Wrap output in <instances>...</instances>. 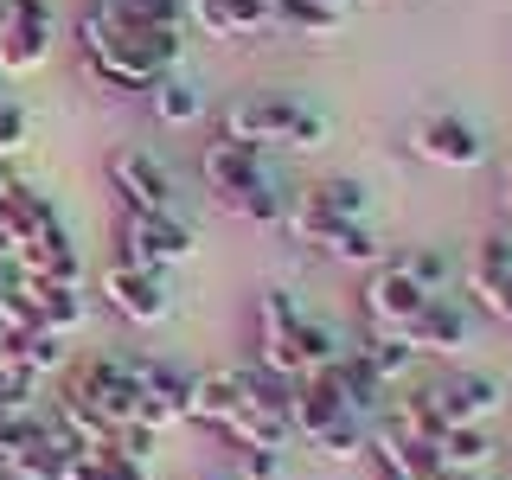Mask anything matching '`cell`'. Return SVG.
<instances>
[{"instance_id":"6da1fadb","label":"cell","mask_w":512,"mask_h":480,"mask_svg":"<svg viewBox=\"0 0 512 480\" xmlns=\"http://www.w3.org/2000/svg\"><path fill=\"white\" fill-rule=\"evenodd\" d=\"M77 52H84L90 77L109 90H141L148 96L154 77L180 71V52H186V32H122L109 20L103 0H90L77 13Z\"/></svg>"},{"instance_id":"7a4b0ae2","label":"cell","mask_w":512,"mask_h":480,"mask_svg":"<svg viewBox=\"0 0 512 480\" xmlns=\"http://www.w3.org/2000/svg\"><path fill=\"white\" fill-rule=\"evenodd\" d=\"M256 346H263V365L256 372L282 378V384H301V378H320L340 365V333L327 320H314L301 308V295L288 288H263L256 295Z\"/></svg>"},{"instance_id":"3957f363","label":"cell","mask_w":512,"mask_h":480,"mask_svg":"<svg viewBox=\"0 0 512 480\" xmlns=\"http://www.w3.org/2000/svg\"><path fill=\"white\" fill-rule=\"evenodd\" d=\"M218 135L231 141H250V148H295V154H314L327 148V116L301 96H244V103L224 109V128Z\"/></svg>"},{"instance_id":"277c9868","label":"cell","mask_w":512,"mask_h":480,"mask_svg":"<svg viewBox=\"0 0 512 480\" xmlns=\"http://www.w3.org/2000/svg\"><path fill=\"white\" fill-rule=\"evenodd\" d=\"M288 231L301 237L308 250H320L327 263H346V269H378V263H391V250H384V237L372 231L365 218H340V212H327V205L314 199V186L308 192H288Z\"/></svg>"},{"instance_id":"5b68a950","label":"cell","mask_w":512,"mask_h":480,"mask_svg":"<svg viewBox=\"0 0 512 480\" xmlns=\"http://www.w3.org/2000/svg\"><path fill=\"white\" fill-rule=\"evenodd\" d=\"M288 423H295V436L308 448H320L327 461H359L365 448H372V423H359V416L333 397L327 378L288 384Z\"/></svg>"},{"instance_id":"8992f818","label":"cell","mask_w":512,"mask_h":480,"mask_svg":"<svg viewBox=\"0 0 512 480\" xmlns=\"http://www.w3.org/2000/svg\"><path fill=\"white\" fill-rule=\"evenodd\" d=\"M64 372H71V384H64V397H71V404H84L90 416H103L109 429H128V423H135L141 391H135V372H128V359L90 352V359H71Z\"/></svg>"},{"instance_id":"52a82bcc","label":"cell","mask_w":512,"mask_h":480,"mask_svg":"<svg viewBox=\"0 0 512 480\" xmlns=\"http://www.w3.org/2000/svg\"><path fill=\"white\" fill-rule=\"evenodd\" d=\"M199 237H192L186 218H160V212H122V256L116 263H135V269H154L167 276L173 263H192Z\"/></svg>"},{"instance_id":"ba28073f","label":"cell","mask_w":512,"mask_h":480,"mask_svg":"<svg viewBox=\"0 0 512 480\" xmlns=\"http://www.w3.org/2000/svg\"><path fill=\"white\" fill-rule=\"evenodd\" d=\"M109 186H116L122 212H160V218H180V199H173V173L160 167L154 154H141V148H116V154H109Z\"/></svg>"},{"instance_id":"9c48e42d","label":"cell","mask_w":512,"mask_h":480,"mask_svg":"<svg viewBox=\"0 0 512 480\" xmlns=\"http://www.w3.org/2000/svg\"><path fill=\"white\" fill-rule=\"evenodd\" d=\"M359 301H365V320H372V333H404L416 314H423V301H429V288H416L404 276V263H378V269H365V288H359Z\"/></svg>"},{"instance_id":"30bf717a","label":"cell","mask_w":512,"mask_h":480,"mask_svg":"<svg viewBox=\"0 0 512 480\" xmlns=\"http://www.w3.org/2000/svg\"><path fill=\"white\" fill-rule=\"evenodd\" d=\"M58 39V20L45 0H7V13H0V71H32V64H45Z\"/></svg>"},{"instance_id":"8fae6325","label":"cell","mask_w":512,"mask_h":480,"mask_svg":"<svg viewBox=\"0 0 512 480\" xmlns=\"http://www.w3.org/2000/svg\"><path fill=\"white\" fill-rule=\"evenodd\" d=\"M410 154L429 160V167L468 173V167H480V160H487V141H480V128L461 122V116H423V122L410 128Z\"/></svg>"},{"instance_id":"7c38bea8","label":"cell","mask_w":512,"mask_h":480,"mask_svg":"<svg viewBox=\"0 0 512 480\" xmlns=\"http://www.w3.org/2000/svg\"><path fill=\"white\" fill-rule=\"evenodd\" d=\"M199 180L212 186L218 199H231V192H244V186L282 180V173L269 167V154H263V148H250V141H231V135H218V141H205V148H199Z\"/></svg>"},{"instance_id":"4fadbf2b","label":"cell","mask_w":512,"mask_h":480,"mask_svg":"<svg viewBox=\"0 0 512 480\" xmlns=\"http://www.w3.org/2000/svg\"><path fill=\"white\" fill-rule=\"evenodd\" d=\"M103 295H109V308H116L122 320H135V327H160V320L173 314L167 276L135 269V263H109V269H103Z\"/></svg>"},{"instance_id":"5bb4252c","label":"cell","mask_w":512,"mask_h":480,"mask_svg":"<svg viewBox=\"0 0 512 480\" xmlns=\"http://www.w3.org/2000/svg\"><path fill=\"white\" fill-rule=\"evenodd\" d=\"M429 391H436V410H442V423H448V429H487L493 416H500V404H506L500 378H487V372L436 378Z\"/></svg>"},{"instance_id":"9a60e30c","label":"cell","mask_w":512,"mask_h":480,"mask_svg":"<svg viewBox=\"0 0 512 480\" xmlns=\"http://www.w3.org/2000/svg\"><path fill=\"white\" fill-rule=\"evenodd\" d=\"M404 340H410L416 359H423V352H436V359H442V352H468L474 346V314L461 308L455 295H429L423 314L404 327Z\"/></svg>"},{"instance_id":"2e32d148","label":"cell","mask_w":512,"mask_h":480,"mask_svg":"<svg viewBox=\"0 0 512 480\" xmlns=\"http://www.w3.org/2000/svg\"><path fill=\"white\" fill-rule=\"evenodd\" d=\"M468 295L512 327V237H480L468 256Z\"/></svg>"},{"instance_id":"e0dca14e","label":"cell","mask_w":512,"mask_h":480,"mask_svg":"<svg viewBox=\"0 0 512 480\" xmlns=\"http://www.w3.org/2000/svg\"><path fill=\"white\" fill-rule=\"evenodd\" d=\"M320 378L333 384V397H340L359 423H372V429L384 423V410H391V384H384L372 365L359 359V352H340V365H333V372H320Z\"/></svg>"},{"instance_id":"ac0fdd59","label":"cell","mask_w":512,"mask_h":480,"mask_svg":"<svg viewBox=\"0 0 512 480\" xmlns=\"http://www.w3.org/2000/svg\"><path fill=\"white\" fill-rule=\"evenodd\" d=\"M186 20L212 39H263L269 26V0H186Z\"/></svg>"},{"instance_id":"d6986e66","label":"cell","mask_w":512,"mask_h":480,"mask_svg":"<svg viewBox=\"0 0 512 480\" xmlns=\"http://www.w3.org/2000/svg\"><path fill=\"white\" fill-rule=\"evenodd\" d=\"M0 218H7V231H13V244H39V237L45 231H58V205L52 199H45V192L39 186H32V180H7V192H0Z\"/></svg>"},{"instance_id":"ffe728a7","label":"cell","mask_w":512,"mask_h":480,"mask_svg":"<svg viewBox=\"0 0 512 480\" xmlns=\"http://www.w3.org/2000/svg\"><path fill=\"white\" fill-rule=\"evenodd\" d=\"M20 269H26V282H64V288H84V250L71 244V231H45L39 244H26L20 250Z\"/></svg>"},{"instance_id":"44dd1931","label":"cell","mask_w":512,"mask_h":480,"mask_svg":"<svg viewBox=\"0 0 512 480\" xmlns=\"http://www.w3.org/2000/svg\"><path fill=\"white\" fill-rule=\"evenodd\" d=\"M244 397H250V372H237V365H224V372H199V378H192V423L224 429L237 410H244Z\"/></svg>"},{"instance_id":"7402d4cb","label":"cell","mask_w":512,"mask_h":480,"mask_svg":"<svg viewBox=\"0 0 512 480\" xmlns=\"http://www.w3.org/2000/svg\"><path fill=\"white\" fill-rule=\"evenodd\" d=\"M384 429L391 436H404V442H423V448H436L442 442V410H436V391L429 384H410V391H397L391 397V416H384Z\"/></svg>"},{"instance_id":"603a6c76","label":"cell","mask_w":512,"mask_h":480,"mask_svg":"<svg viewBox=\"0 0 512 480\" xmlns=\"http://www.w3.org/2000/svg\"><path fill=\"white\" fill-rule=\"evenodd\" d=\"M32 295V314H39V333H58L71 340L84 327V288H64V282H26Z\"/></svg>"},{"instance_id":"cb8c5ba5","label":"cell","mask_w":512,"mask_h":480,"mask_svg":"<svg viewBox=\"0 0 512 480\" xmlns=\"http://www.w3.org/2000/svg\"><path fill=\"white\" fill-rule=\"evenodd\" d=\"M372 455L384 461V474H391V480H442V461H436V448L391 436L384 423L372 429Z\"/></svg>"},{"instance_id":"d4e9b609","label":"cell","mask_w":512,"mask_h":480,"mask_svg":"<svg viewBox=\"0 0 512 480\" xmlns=\"http://www.w3.org/2000/svg\"><path fill=\"white\" fill-rule=\"evenodd\" d=\"M148 109H154V122L186 128V122H199L205 96H199V84H192L186 71H167V77H154V84H148Z\"/></svg>"},{"instance_id":"484cf974","label":"cell","mask_w":512,"mask_h":480,"mask_svg":"<svg viewBox=\"0 0 512 480\" xmlns=\"http://www.w3.org/2000/svg\"><path fill=\"white\" fill-rule=\"evenodd\" d=\"M122 32H186V0H103Z\"/></svg>"},{"instance_id":"4316f807","label":"cell","mask_w":512,"mask_h":480,"mask_svg":"<svg viewBox=\"0 0 512 480\" xmlns=\"http://www.w3.org/2000/svg\"><path fill=\"white\" fill-rule=\"evenodd\" d=\"M231 218H244L256 224V231H276V224L288 218V186L282 180H263V186H244V192H231V199H218Z\"/></svg>"},{"instance_id":"83f0119b","label":"cell","mask_w":512,"mask_h":480,"mask_svg":"<svg viewBox=\"0 0 512 480\" xmlns=\"http://www.w3.org/2000/svg\"><path fill=\"white\" fill-rule=\"evenodd\" d=\"M269 26L295 32V39H333V32H340V13L320 7V0H269Z\"/></svg>"},{"instance_id":"f1b7e54d","label":"cell","mask_w":512,"mask_h":480,"mask_svg":"<svg viewBox=\"0 0 512 480\" xmlns=\"http://www.w3.org/2000/svg\"><path fill=\"white\" fill-rule=\"evenodd\" d=\"M436 461H442V474H480L493 461V436L487 429H442Z\"/></svg>"},{"instance_id":"f546056e","label":"cell","mask_w":512,"mask_h":480,"mask_svg":"<svg viewBox=\"0 0 512 480\" xmlns=\"http://www.w3.org/2000/svg\"><path fill=\"white\" fill-rule=\"evenodd\" d=\"M64 480H148V468L128 461L122 448H77L71 468H64Z\"/></svg>"},{"instance_id":"4dcf8cb0","label":"cell","mask_w":512,"mask_h":480,"mask_svg":"<svg viewBox=\"0 0 512 480\" xmlns=\"http://www.w3.org/2000/svg\"><path fill=\"white\" fill-rule=\"evenodd\" d=\"M365 365L384 378V384H404V372L416 365V352H410V340L404 333H365V346H352Z\"/></svg>"},{"instance_id":"1f68e13d","label":"cell","mask_w":512,"mask_h":480,"mask_svg":"<svg viewBox=\"0 0 512 480\" xmlns=\"http://www.w3.org/2000/svg\"><path fill=\"white\" fill-rule=\"evenodd\" d=\"M397 263H404V276H410L416 288H429V295H442L448 269H455V263H448V250H442V244H416V250H404V256H397Z\"/></svg>"},{"instance_id":"d6a6232c","label":"cell","mask_w":512,"mask_h":480,"mask_svg":"<svg viewBox=\"0 0 512 480\" xmlns=\"http://www.w3.org/2000/svg\"><path fill=\"white\" fill-rule=\"evenodd\" d=\"M26 410H39V378L0 359V416H26Z\"/></svg>"},{"instance_id":"836d02e7","label":"cell","mask_w":512,"mask_h":480,"mask_svg":"<svg viewBox=\"0 0 512 480\" xmlns=\"http://www.w3.org/2000/svg\"><path fill=\"white\" fill-rule=\"evenodd\" d=\"M237 480H295L288 448H237Z\"/></svg>"},{"instance_id":"e575fe53","label":"cell","mask_w":512,"mask_h":480,"mask_svg":"<svg viewBox=\"0 0 512 480\" xmlns=\"http://www.w3.org/2000/svg\"><path fill=\"white\" fill-rule=\"evenodd\" d=\"M314 199L327 205V212H340V218H365V186L359 180H320Z\"/></svg>"},{"instance_id":"d590c367","label":"cell","mask_w":512,"mask_h":480,"mask_svg":"<svg viewBox=\"0 0 512 480\" xmlns=\"http://www.w3.org/2000/svg\"><path fill=\"white\" fill-rule=\"evenodd\" d=\"M26 148V109L20 103H0V160Z\"/></svg>"},{"instance_id":"8d00e7d4","label":"cell","mask_w":512,"mask_h":480,"mask_svg":"<svg viewBox=\"0 0 512 480\" xmlns=\"http://www.w3.org/2000/svg\"><path fill=\"white\" fill-rule=\"evenodd\" d=\"M13 295H26V269H20V256H0V308Z\"/></svg>"},{"instance_id":"74e56055","label":"cell","mask_w":512,"mask_h":480,"mask_svg":"<svg viewBox=\"0 0 512 480\" xmlns=\"http://www.w3.org/2000/svg\"><path fill=\"white\" fill-rule=\"evenodd\" d=\"M13 442H20V416H0V455H13Z\"/></svg>"},{"instance_id":"f35d334b","label":"cell","mask_w":512,"mask_h":480,"mask_svg":"<svg viewBox=\"0 0 512 480\" xmlns=\"http://www.w3.org/2000/svg\"><path fill=\"white\" fill-rule=\"evenodd\" d=\"M0 480H45V474H32V468H20L13 455H0Z\"/></svg>"},{"instance_id":"ab89813d","label":"cell","mask_w":512,"mask_h":480,"mask_svg":"<svg viewBox=\"0 0 512 480\" xmlns=\"http://www.w3.org/2000/svg\"><path fill=\"white\" fill-rule=\"evenodd\" d=\"M320 7H333V13H346V7H352V0H320Z\"/></svg>"},{"instance_id":"60d3db41","label":"cell","mask_w":512,"mask_h":480,"mask_svg":"<svg viewBox=\"0 0 512 480\" xmlns=\"http://www.w3.org/2000/svg\"><path fill=\"white\" fill-rule=\"evenodd\" d=\"M506 218H512V173H506Z\"/></svg>"},{"instance_id":"b9f144b4","label":"cell","mask_w":512,"mask_h":480,"mask_svg":"<svg viewBox=\"0 0 512 480\" xmlns=\"http://www.w3.org/2000/svg\"><path fill=\"white\" fill-rule=\"evenodd\" d=\"M442 480H480V474H442Z\"/></svg>"},{"instance_id":"7bdbcfd3","label":"cell","mask_w":512,"mask_h":480,"mask_svg":"<svg viewBox=\"0 0 512 480\" xmlns=\"http://www.w3.org/2000/svg\"><path fill=\"white\" fill-rule=\"evenodd\" d=\"M0 103H13V96H7V84H0Z\"/></svg>"},{"instance_id":"ee69618b","label":"cell","mask_w":512,"mask_h":480,"mask_svg":"<svg viewBox=\"0 0 512 480\" xmlns=\"http://www.w3.org/2000/svg\"><path fill=\"white\" fill-rule=\"evenodd\" d=\"M205 480H224V474H205Z\"/></svg>"},{"instance_id":"f6af8a7d","label":"cell","mask_w":512,"mask_h":480,"mask_svg":"<svg viewBox=\"0 0 512 480\" xmlns=\"http://www.w3.org/2000/svg\"><path fill=\"white\" fill-rule=\"evenodd\" d=\"M0 13H7V0H0Z\"/></svg>"},{"instance_id":"bcb514c9","label":"cell","mask_w":512,"mask_h":480,"mask_svg":"<svg viewBox=\"0 0 512 480\" xmlns=\"http://www.w3.org/2000/svg\"><path fill=\"white\" fill-rule=\"evenodd\" d=\"M506 455H512V448H506Z\"/></svg>"}]
</instances>
